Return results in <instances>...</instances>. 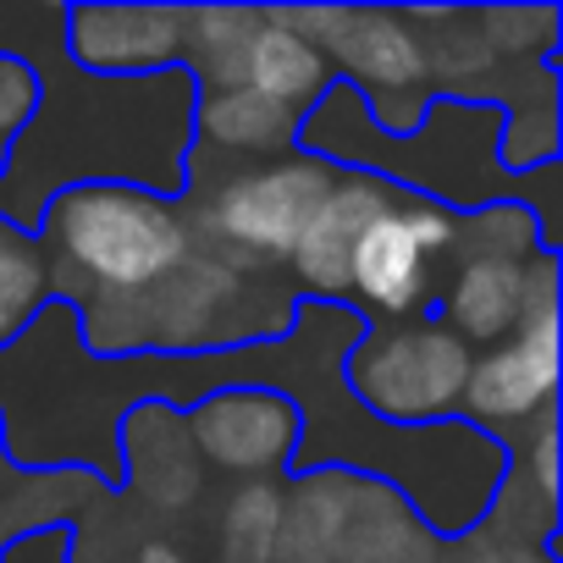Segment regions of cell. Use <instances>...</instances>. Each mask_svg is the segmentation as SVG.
I'll use <instances>...</instances> for the list:
<instances>
[{
    "label": "cell",
    "mask_w": 563,
    "mask_h": 563,
    "mask_svg": "<svg viewBox=\"0 0 563 563\" xmlns=\"http://www.w3.org/2000/svg\"><path fill=\"white\" fill-rule=\"evenodd\" d=\"M470 552H475L481 563H552L547 547H508V541H492L486 530L470 536Z\"/></svg>",
    "instance_id": "cell-22"
},
{
    "label": "cell",
    "mask_w": 563,
    "mask_h": 563,
    "mask_svg": "<svg viewBox=\"0 0 563 563\" xmlns=\"http://www.w3.org/2000/svg\"><path fill=\"white\" fill-rule=\"evenodd\" d=\"M133 305H139L144 349L188 354L205 343L249 338V321H243L249 282H243V260H232V254L188 249V260L166 282H155L150 294H139Z\"/></svg>",
    "instance_id": "cell-5"
},
{
    "label": "cell",
    "mask_w": 563,
    "mask_h": 563,
    "mask_svg": "<svg viewBox=\"0 0 563 563\" xmlns=\"http://www.w3.org/2000/svg\"><path fill=\"white\" fill-rule=\"evenodd\" d=\"M282 536V492L271 481H254L232 497L227 525H221V552L227 563H271Z\"/></svg>",
    "instance_id": "cell-17"
},
{
    "label": "cell",
    "mask_w": 563,
    "mask_h": 563,
    "mask_svg": "<svg viewBox=\"0 0 563 563\" xmlns=\"http://www.w3.org/2000/svg\"><path fill=\"white\" fill-rule=\"evenodd\" d=\"M387 210H398V194L387 177L376 172H338V183L327 188V199L310 210L288 265L294 282L316 299H343L349 294V254L365 238L371 221H382Z\"/></svg>",
    "instance_id": "cell-11"
},
{
    "label": "cell",
    "mask_w": 563,
    "mask_h": 563,
    "mask_svg": "<svg viewBox=\"0 0 563 563\" xmlns=\"http://www.w3.org/2000/svg\"><path fill=\"white\" fill-rule=\"evenodd\" d=\"M514 470L525 475V486H530L547 508H558V415H552V409H547V415H536L530 453H525Z\"/></svg>",
    "instance_id": "cell-20"
},
{
    "label": "cell",
    "mask_w": 563,
    "mask_h": 563,
    "mask_svg": "<svg viewBox=\"0 0 563 563\" xmlns=\"http://www.w3.org/2000/svg\"><path fill=\"white\" fill-rule=\"evenodd\" d=\"M349 294L376 316V321H415V310L431 294L426 249L409 227V210H387L382 221L365 227V238L349 254Z\"/></svg>",
    "instance_id": "cell-12"
},
{
    "label": "cell",
    "mask_w": 563,
    "mask_h": 563,
    "mask_svg": "<svg viewBox=\"0 0 563 563\" xmlns=\"http://www.w3.org/2000/svg\"><path fill=\"white\" fill-rule=\"evenodd\" d=\"M558 398V305H536L514 338L492 343L464 382L459 409L481 426H525Z\"/></svg>",
    "instance_id": "cell-8"
},
{
    "label": "cell",
    "mask_w": 563,
    "mask_h": 563,
    "mask_svg": "<svg viewBox=\"0 0 563 563\" xmlns=\"http://www.w3.org/2000/svg\"><path fill=\"white\" fill-rule=\"evenodd\" d=\"M332 183L338 166L316 155H288V161L232 172L205 205V227L216 243L238 249V260H288L310 210L327 199Z\"/></svg>",
    "instance_id": "cell-4"
},
{
    "label": "cell",
    "mask_w": 563,
    "mask_h": 563,
    "mask_svg": "<svg viewBox=\"0 0 563 563\" xmlns=\"http://www.w3.org/2000/svg\"><path fill=\"white\" fill-rule=\"evenodd\" d=\"M299 122L294 111H282L249 89H210L199 95L194 106V139L210 144V150H227V155H271V150H288L299 139Z\"/></svg>",
    "instance_id": "cell-14"
},
{
    "label": "cell",
    "mask_w": 563,
    "mask_h": 563,
    "mask_svg": "<svg viewBox=\"0 0 563 563\" xmlns=\"http://www.w3.org/2000/svg\"><path fill=\"white\" fill-rule=\"evenodd\" d=\"M260 29V12H238V7H205L188 12V34H183V73L194 78L199 95L210 89H238V62L249 34Z\"/></svg>",
    "instance_id": "cell-15"
},
{
    "label": "cell",
    "mask_w": 563,
    "mask_h": 563,
    "mask_svg": "<svg viewBox=\"0 0 563 563\" xmlns=\"http://www.w3.org/2000/svg\"><path fill=\"white\" fill-rule=\"evenodd\" d=\"M45 294H51L45 249L0 221V343H18L29 332V321L45 310Z\"/></svg>",
    "instance_id": "cell-16"
},
{
    "label": "cell",
    "mask_w": 563,
    "mask_h": 563,
    "mask_svg": "<svg viewBox=\"0 0 563 563\" xmlns=\"http://www.w3.org/2000/svg\"><path fill=\"white\" fill-rule=\"evenodd\" d=\"M470 365L475 354L437 321H376L349 360V387L382 420L431 426L459 415Z\"/></svg>",
    "instance_id": "cell-3"
},
{
    "label": "cell",
    "mask_w": 563,
    "mask_h": 563,
    "mask_svg": "<svg viewBox=\"0 0 563 563\" xmlns=\"http://www.w3.org/2000/svg\"><path fill=\"white\" fill-rule=\"evenodd\" d=\"M40 227L51 238L45 265H56L67 288H89V299L150 294L194 249L188 216L144 188H67L45 205Z\"/></svg>",
    "instance_id": "cell-2"
},
{
    "label": "cell",
    "mask_w": 563,
    "mask_h": 563,
    "mask_svg": "<svg viewBox=\"0 0 563 563\" xmlns=\"http://www.w3.org/2000/svg\"><path fill=\"white\" fill-rule=\"evenodd\" d=\"M481 40L492 56H536L552 45V29H558V12H481L475 18Z\"/></svg>",
    "instance_id": "cell-18"
},
{
    "label": "cell",
    "mask_w": 563,
    "mask_h": 563,
    "mask_svg": "<svg viewBox=\"0 0 563 563\" xmlns=\"http://www.w3.org/2000/svg\"><path fill=\"white\" fill-rule=\"evenodd\" d=\"M194 106L199 89L183 67L150 73V78H89L51 84L40 95L34 122L7 155V188H29L7 216L12 232H34L45 205L67 188H144V194H177L188 183V150H194Z\"/></svg>",
    "instance_id": "cell-1"
},
{
    "label": "cell",
    "mask_w": 563,
    "mask_h": 563,
    "mask_svg": "<svg viewBox=\"0 0 563 563\" xmlns=\"http://www.w3.org/2000/svg\"><path fill=\"white\" fill-rule=\"evenodd\" d=\"M12 536H23V530H18V525H12V519H7V503H0V547H7V541H12Z\"/></svg>",
    "instance_id": "cell-24"
},
{
    "label": "cell",
    "mask_w": 563,
    "mask_h": 563,
    "mask_svg": "<svg viewBox=\"0 0 563 563\" xmlns=\"http://www.w3.org/2000/svg\"><path fill=\"white\" fill-rule=\"evenodd\" d=\"M188 12L172 7H73L62 12V56L89 78H150L183 62Z\"/></svg>",
    "instance_id": "cell-9"
},
{
    "label": "cell",
    "mask_w": 563,
    "mask_h": 563,
    "mask_svg": "<svg viewBox=\"0 0 563 563\" xmlns=\"http://www.w3.org/2000/svg\"><path fill=\"white\" fill-rule=\"evenodd\" d=\"M536 305H558L552 254L536 260H497V254H464L448 282V332L470 343H503L519 332V321Z\"/></svg>",
    "instance_id": "cell-10"
},
{
    "label": "cell",
    "mask_w": 563,
    "mask_h": 563,
    "mask_svg": "<svg viewBox=\"0 0 563 563\" xmlns=\"http://www.w3.org/2000/svg\"><path fill=\"white\" fill-rule=\"evenodd\" d=\"M188 448L227 475H271L299 453L305 420L271 387H221L188 409Z\"/></svg>",
    "instance_id": "cell-7"
},
{
    "label": "cell",
    "mask_w": 563,
    "mask_h": 563,
    "mask_svg": "<svg viewBox=\"0 0 563 563\" xmlns=\"http://www.w3.org/2000/svg\"><path fill=\"white\" fill-rule=\"evenodd\" d=\"M40 95H45V78H40L34 62L0 56V144H7V150H12V144L23 139V128L34 122Z\"/></svg>",
    "instance_id": "cell-19"
},
{
    "label": "cell",
    "mask_w": 563,
    "mask_h": 563,
    "mask_svg": "<svg viewBox=\"0 0 563 563\" xmlns=\"http://www.w3.org/2000/svg\"><path fill=\"white\" fill-rule=\"evenodd\" d=\"M0 563H73V530L67 525H40L0 547Z\"/></svg>",
    "instance_id": "cell-21"
},
{
    "label": "cell",
    "mask_w": 563,
    "mask_h": 563,
    "mask_svg": "<svg viewBox=\"0 0 563 563\" xmlns=\"http://www.w3.org/2000/svg\"><path fill=\"white\" fill-rule=\"evenodd\" d=\"M139 563H188L177 547H166V541H150L144 552H139Z\"/></svg>",
    "instance_id": "cell-23"
},
{
    "label": "cell",
    "mask_w": 563,
    "mask_h": 563,
    "mask_svg": "<svg viewBox=\"0 0 563 563\" xmlns=\"http://www.w3.org/2000/svg\"><path fill=\"white\" fill-rule=\"evenodd\" d=\"M238 89L305 117L332 89V62L305 34H294L276 12H260V29L249 34L243 62H238Z\"/></svg>",
    "instance_id": "cell-13"
},
{
    "label": "cell",
    "mask_w": 563,
    "mask_h": 563,
    "mask_svg": "<svg viewBox=\"0 0 563 563\" xmlns=\"http://www.w3.org/2000/svg\"><path fill=\"white\" fill-rule=\"evenodd\" d=\"M294 34H305L332 67H343L360 95H426V40L404 12H276Z\"/></svg>",
    "instance_id": "cell-6"
},
{
    "label": "cell",
    "mask_w": 563,
    "mask_h": 563,
    "mask_svg": "<svg viewBox=\"0 0 563 563\" xmlns=\"http://www.w3.org/2000/svg\"><path fill=\"white\" fill-rule=\"evenodd\" d=\"M7 155H12V150H7V144H0V177H7Z\"/></svg>",
    "instance_id": "cell-25"
}]
</instances>
